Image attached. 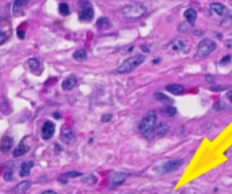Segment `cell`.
I'll return each mask as SVG.
<instances>
[{
  "label": "cell",
  "instance_id": "1",
  "mask_svg": "<svg viewBox=\"0 0 232 194\" xmlns=\"http://www.w3.org/2000/svg\"><path fill=\"white\" fill-rule=\"evenodd\" d=\"M158 126V114L156 111H149L144 115V118L140 122V133L145 139H152L155 136V130Z\"/></svg>",
  "mask_w": 232,
  "mask_h": 194
},
{
  "label": "cell",
  "instance_id": "2",
  "mask_svg": "<svg viewBox=\"0 0 232 194\" xmlns=\"http://www.w3.org/2000/svg\"><path fill=\"white\" fill-rule=\"evenodd\" d=\"M145 61V56L143 54H134L132 57L126 58L125 61H122L120 65L117 67V72L121 75H126V73H130L132 71H134L137 67L143 64Z\"/></svg>",
  "mask_w": 232,
  "mask_h": 194
},
{
  "label": "cell",
  "instance_id": "3",
  "mask_svg": "<svg viewBox=\"0 0 232 194\" xmlns=\"http://www.w3.org/2000/svg\"><path fill=\"white\" fill-rule=\"evenodd\" d=\"M147 12V7L141 3H133V4H128L122 8V17L128 21L132 19H137V18H141L143 15H145Z\"/></svg>",
  "mask_w": 232,
  "mask_h": 194
},
{
  "label": "cell",
  "instance_id": "4",
  "mask_svg": "<svg viewBox=\"0 0 232 194\" xmlns=\"http://www.w3.org/2000/svg\"><path fill=\"white\" fill-rule=\"evenodd\" d=\"M216 48H217V45H216L215 41H212L211 38H204L201 42L198 43V46H197V54L196 57L197 58H205L208 57L211 53H213L216 50Z\"/></svg>",
  "mask_w": 232,
  "mask_h": 194
},
{
  "label": "cell",
  "instance_id": "5",
  "mask_svg": "<svg viewBox=\"0 0 232 194\" xmlns=\"http://www.w3.org/2000/svg\"><path fill=\"white\" fill-rule=\"evenodd\" d=\"M183 164V160L182 159H175V160H167L164 162L162 166H160V171L162 174H168V173H172V171L178 170L181 166Z\"/></svg>",
  "mask_w": 232,
  "mask_h": 194
},
{
  "label": "cell",
  "instance_id": "6",
  "mask_svg": "<svg viewBox=\"0 0 232 194\" xmlns=\"http://www.w3.org/2000/svg\"><path fill=\"white\" fill-rule=\"evenodd\" d=\"M83 7L80 8L79 12V19L80 21H91L94 18V10L91 7V4L88 2H81L80 3Z\"/></svg>",
  "mask_w": 232,
  "mask_h": 194
},
{
  "label": "cell",
  "instance_id": "7",
  "mask_svg": "<svg viewBox=\"0 0 232 194\" xmlns=\"http://www.w3.org/2000/svg\"><path fill=\"white\" fill-rule=\"evenodd\" d=\"M60 137H61V141L64 143V144H67V145H72V144L76 141L75 132L72 129H69V128H67V126H62Z\"/></svg>",
  "mask_w": 232,
  "mask_h": 194
},
{
  "label": "cell",
  "instance_id": "8",
  "mask_svg": "<svg viewBox=\"0 0 232 194\" xmlns=\"http://www.w3.org/2000/svg\"><path fill=\"white\" fill-rule=\"evenodd\" d=\"M129 177L128 173H121V171H117V173H113L110 175V187H115L120 186L121 183L125 182V179Z\"/></svg>",
  "mask_w": 232,
  "mask_h": 194
},
{
  "label": "cell",
  "instance_id": "9",
  "mask_svg": "<svg viewBox=\"0 0 232 194\" xmlns=\"http://www.w3.org/2000/svg\"><path fill=\"white\" fill-rule=\"evenodd\" d=\"M54 124L51 122V121H46L45 124H43L42 126V130H41V136H42L43 140H49L53 137V134H54Z\"/></svg>",
  "mask_w": 232,
  "mask_h": 194
},
{
  "label": "cell",
  "instance_id": "10",
  "mask_svg": "<svg viewBox=\"0 0 232 194\" xmlns=\"http://www.w3.org/2000/svg\"><path fill=\"white\" fill-rule=\"evenodd\" d=\"M76 84H77L76 76H75V75H69L68 77H65V79H64L61 87H62V90H64V91H69V90L75 88V86H76Z\"/></svg>",
  "mask_w": 232,
  "mask_h": 194
},
{
  "label": "cell",
  "instance_id": "11",
  "mask_svg": "<svg viewBox=\"0 0 232 194\" xmlns=\"http://www.w3.org/2000/svg\"><path fill=\"white\" fill-rule=\"evenodd\" d=\"M12 145H14V140H12V137L4 136L2 139V141H0V151H2L3 153L8 152L12 148Z\"/></svg>",
  "mask_w": 232,
  "mask_h": 194
},
{
  "label": "cell",
  "instance_id": "12",
  "mask_svg": "<svg viewBox=\"0 0 232 194\" xmlns=\"http://www.w3.org/2000/svg\"><path fill=\"white\" fill-rule=\"evenodd\" d=\"M168 132H170V124L163 121V122H159L158 126H156V130H155V134L158 137H163L166 136Z\"/></svg>",
  "mask_w": 232,
  "mask_h": 194
},
{
  "label": "cell",
  "instance_id": "13",
  "mask_svg": "<svg viewBox=\"0 0 232 194\" xmlns=\"http://www.w3.org/2000/svg\"><path fill=\"white\" fill-rule=\"evenodd\" d=\"M33 166H34V162H31V160L23 162V163L21 164V168H19V175H21L22 178L27 177V175L30 174V171H31V168H33Z\"/></svg>",
  "mask_w": 232,
  "mask_h": 194
},
{
  "label": "cell",
  "instance_id": "14",
  "mask_svg": "<svg viewBox=\"0 0 232 194\" xmlns=\"http://www.w3.org/2000/svg\"><path fill=\"white\" fill-rule=\"evenodd\" d=\"M29 145H26V143L24 141H22L19 145L17 147V148L14 149V152H12V155H14V158H19V156H23V155H26L27 152H29Z\"/></svg>",
  "mask_w": 232,
  "mask_h": 194
},
{
  "label": "cell",
  "instance_id": "15",
  "mask_svg": "<svg viewBox=\"0 0 232 194\" xmlns=\"http://www.w3.org/2000/svg\"><path fill=\"white\" fill-rule=\"evenodd\" d=\"M27 64H29V68L31 69V72L36 75H39L41 71H42V65H41V62L37 60V58H30L29 61H27Z\"/></svg>",
  "mask_w": 232,
  "mask_h": 194
},
{
  "label": "cell",
  "instance_id": "16",
  "mask_svg": "<svg viewBox=\"0 0 232 194\" xmlns=\"http://www.w3.org/2000/svg\"><path fill=\"white\" fill-rule=\"evenodd\" d=\"M30 186H31V183L29 182V181H24V182H21V183H18L17 186L14 187V194H24L27 192V190L30 189Z\"/></svg>",
  "mask_w": 232,
  "mask_h": 194
},
{
  "label": "cell",
  "instance_id": "17",
  "mask_svg": "<svg viewBox=\"0 0 232 194\" xmlns=\"http://www.w3.org/2000/svg\"><path fill=\"white\" fill-rule=\"evenodd\" d=\"M166 90L174 95H181L185 92V87L182 84H168V86H166Z\"/></svg>",
  "mask_w": 232,
  "mask_h": 194
},
{
  "label": "cell",
  "instance_id": "18",
  "mask_svg": "<svg viewBox=\"0 0 232 194\" xmlns=\"http://www.w3.org/2000/svg\"><path fill=\"white\" fill-rule=\"evenodd\" d=\"M185 19L187 21V23L189 24H193L196 23V19H197V12H196V10H193V8H187L186 11H185Z\"/></svg>",
  "mask_w": 232,
  "mask_h": 194
},
{
  "label": "cell",
  "instance_id": "19",
  "mask_svg": "<svg viewBox=\"0 0 232 194\" xmlns=\"http://www.w3.org/2000/svg\"><path fill=\"white\" fill-rule=\"evenodd\" d=\"M211 10L215 12L216 15H220V17L225 15V12H227L225 6L221 4V3H212V4H211Z\"/></svg>",
  "mask_w": 232,
  "mask_h": 194
},
{
  "label": "cell",
  "instance_id": "20",
  "mask_svg": "<svg viewBox=\"0 0 232 194\" xmlns=\"http://www.w3.org/2000/svg\"><path fill=\"white\" fill-rule=\"evenodd\" d=\"M171 49L175 52H187L189 50V48H187V45L185 41H175L171 45Z\"/></svg>",
  "mask_w": 232,
  "mask_h": 194
},
{
  "label": "cell",
  "instance_id": "21",
  "mask_svg": "<svg viewBox=\"0 0 232 194\" xmlns=\"http://www.w3.org/2000/svg\"><path fill=\"white\" fill-rule=\"evenodd\" d=\"M29 3V0H15L14 2V6H12V10H14V14H18V11L21 8H23L24 6Z\"/></svg>",
  "mask_w": 232,
  "mask_h": 194
},
{
  "label": "cell",
  "instance_id": "22",
  "mask_svg": "<svg viewBox=\"0 0 232 194\" xmlns=\"http://www.w3.org/2000/svg\"><path fill=\"white\" fill-rule=\"evenodd\" d=\"M96 27L98 29H107V27H110V19L109 18H99L96 21Z\"/></svg>",
  "mask_w": 232,
  "mask_h": 194
},
{
  "label": "cell",
  "instance_id": "23",
  "mask_svg": "<svg viewBox=\"0 0 232 194\" xmlns=\"http://www.w3.org/2000/svg\"><path fill=\"white\" fill-rule=\"evenodd\" d=\"M73 58L77 61H84L87 58V52L84 50V49H79V50H76L73 53Z\"/></svg>",
  "mask_w": 232,
  "mask_h": 194
},
{
  "label": "cell",
  "instance_id": "24",
  "mask_svg": "<svg viewBox=\"0 0 232 194\" xmlns=\"http://www.w3.org/2000/svg\"><path fill=\"white\" fill-rule=\"evenodd\" d=\"M163 114L167 115V117H174V115L177 114V109H175L174 106H167V107L163 109Z\"/></svg>",
  "mask_w": 232,
  "mask_h": 194
},
{
  "label": "cell",
  "instance_id": "25",
  "mask_svg": "<svg viewBox=\"0 0 232 194\" xmlns=\"http://www.w3.org/2000/svg\"><path fill=\"white\" fill-rule=\"evenodd\" d=\"M58 11H60L61 15L67 17V15L69 14V6H68L67 3H60V6H58Z\"/></svg>",
  "mask_w": 232,
  "mask_h": 194
},
{
  "label": "cell",
  "instance_id": "26",
  "mask_svg": "<svg viewBox=\"0 0 232 194\" xmlns=\"http://www.w3.org/2000/svg\"><path fill=\"white\" fill-rule=\"evenodd\" d=\"M83 183L95 185L96 183V177L95 175H86V177H83Z\"/></svg>",
  "mask_w": 232,
  "mask_h": 194
},
{
  "label": "cell",
  "instance_id": "27",
  "mask_svg": "<svg viewBox=\"0 0 232 194\" xmlns=\"http://www.w3.org/2000/svg\"><path fill=\"white\" fill-rule=\"evenodd\" d=\"M155 99L156 101H160V102H170V98H167V96L162 92H155Z\"/></svg>",
  "mask_w": 232,
  "mask_h": 194
},
{
  "label": "cell",
  "instance_id": "28",
  "mask_svg": "<svg viewBox=\"0 0 232 194\" xmlns=\"http://www.w3.org/2000/svg\"><path fill=\"white\" fill-rule=\"evenodd\" d=\"M8 37H10V34H8V33H6L4 30H2V29H0V45H3V43H4L6 41H7V39H8Z\"/></svg>",
  "mask_w": 232,
  "mask_h": 194
},
{
  "label": "cell",
  "instance_id": "29",
  "mask_svg": "<svg viewBox=\"0 0 232 194\" xmlns=\"http://www.w3.org/2000/svg\"><path fill=\"white\" fill-rule=\"evenodd\" d=\"M81 177V173H77V171H68L65 173V178H79Z\"/></svg>",
  "mask_w": 232,
  "mask_h": 194
},
{
  "label": "cell",
  "instance_id": "30",
  "mask_svg": "<svg viewBox=\"0 0 232 194\" xmlns=\"http://www.w3.org/2000/svg\"><path fill=\"white\" fill-rule=\"evenodd\" d=\"M4 179L6 181H11L12 179V170L10 168V170H6L4 171Z\"/></svg>",
  "mask_w": 232,
  "mask_h": 194
},
{
  "label": "cell",
  "instance_id": "31",
  "mask_svg": "<svg viewBox=\"0 0 232 194\" xmlns=\"http://www.w3.org/2000/svg\"><path fill=\"white\" fill-rule=\"evenodd\" d=\"M113 118V115L111 114H105V115H102V118H101V121L102 122H109Z\"/></svg>",
  "mask_w": 232,
  "mask_h": 194
},
{
  "label": "cell",
  "instance_id": "32",
  "mask_svg": "<svg viewBox=\"0 0 232 194\" xmlns=\"http://www.w3.org/2000/svg\"><path fill=\"white\" fill-rule=\"evenodd\" d=\"M230 61H231V56L228 54V56H225V57H223V58H221V60H220V64L225 65V64H228Z\"/></svg>",
  "mask_w": 232,
  "mask_h": 194
},
{
  "label": "cell",
  "instance_id": "33",
  "mask_svg": "<svg viewBox=\"0 0 232 194\" xmlns=\"http://www.w3.org/2000/svg\"><path fill=\"white\" fill-rule=\"evenodd\" d=\"M18 37H19V38H24V31H23V29H18Z\"/></svg>",
  "mask_w": 232,
  "mask_h": 194
},
{
  "label": "cell",
  "instance_id": "34",
  "mask_svg": "<svg viewBox=\"0 0 232 194\" xmlns=\"http://www.w3.org/2000/svg\"><path fill=\"white\" fill-rule=\"evenodd\" d=\"M205 79H206V82H209V83H212V82H215V77H213V76H209V75H208V76H206V77H205Z\"/></svg>",
  "mask_w": 232,
  "mask_h": 194
},
{
  "label": "cell",
  "instance_id": "35",
  "mask_svg": "<svg viewBox=\"0 0 232 194\" xmlns=\"http://www.w3.org/2000/svg\"><path fill=\"white\" fill-rule=\"evenodd\" d=\"M141 50L148 53V52H149V48H148V46H145V45H141Z\"/></svg>",
  "mask_w": 232,
  "mask_h": 194
},
{
  "label": "cell",
  "instance_id": "36",
  "mask_svg": "<svg viewBox=\"0 0 232 194\" xmlns=\"http://www.w3.org/2000/svg\"><path fill=\"white\" fill-rule=\"evenodd\" d=\"M220 106H221L220 102H216V103H215V110H220V109H221Z\"/></svg>",
  "mask_w": 232,
  "mask_h": 194
},
{
  "label": "cell",
  "instance_id": "37",
  "mask_svg": "<svg viewBox=\"0 0 232 194\" xmlns=\"http://www.w3.org/2000/svg\"><path fill=\"white\" fill-rule=\"evenodd\" d=\"M58 181H60V182H62V183H67V178H64V177H60V178H58Z\"/></svg>",
  "mask_w": 232,
  "mask_h": 194
},
{
  "label": "cell",
  "instance_id": "38",
  "mask_svg": "<svg viewBox=\"0 0 232 194\" xmlns=\"http://www.w3.org/2000/svg\"><path fill=\"white\" fill-rule=\"evenodd\" d=\"M42 194H57V193H54V192H52V190H48V192H43Z\"/></svg>",
  "mask_w": 232,
  "mask_h": 194
},
{
  "label": "cell",
  "instance_id": "39",
  "mask_svg": "<svg viewBox=\"0 0 232 194\" xmlns=\"http://www.w3.org/2000/svg\"><path fill=\"white\" fill-rule=\"evenodd\" d=\"M227 96H228V99H230V101L232 102V91H230V92H228V95H227Z\"/></svg>",
  "mask_w": 232,
  "mask_h": 194
},
{
  "label": "cell",
  "instance_id": "40",
  "mask_svg": "<svg viewBox=\"0 0 232 194\" xmlns=\"http://www.w3.org/2000/svg\"><path fill=\"white\" fill-rule=\"evenodd\" d=\"M53 117L57 118V120H60V114H58V113H54V114H53Z\"/></svg>",
  "mask_w": 232,
  "mask_h": 194
},
{
  "label": "cell",
  "instance_id": "41",
  "mask_svg": "<svg viewBox=\"0 0 232 194\" xmlns=\"http://www.w3.org/2000/svg\"><path fill=\"white\" fill-rule=\"evenodd\" d=\"M54 148H56V152H57V153L61 151V149H60V145H57V144H56V147H54Z\"/></svg>",
  "mask_w": 232,
  "mask_h": 194
},
{
  "label": "cell",
  "instance_id": "42",
  "mask_svg": "<svg viewBox=\"0 0 232 194\" xmlns=\"http://www.w3.org/2000/svg\"><path fill=\"white\" fill-rule=\"evenodd\" d=\"M152 62H153V64H158V62H160V58H155Z\"/></svg>",
  "mask_w": 232,
  "mask_h": 194
}]
</instances>
